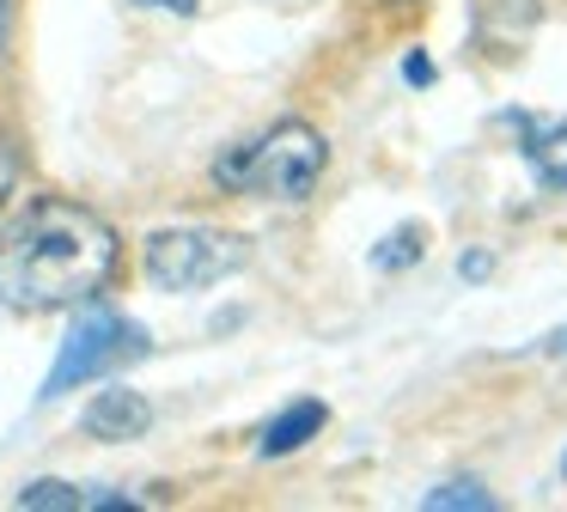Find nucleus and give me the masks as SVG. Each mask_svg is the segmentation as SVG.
I'll return each mask as SVG.
<instances>
[{
  "label": "nucleus",
  "mask_w": 567,
  "mask_h": 512,
  "mask_svg": "<svg viewBox=\"0 0 567 512\" xmlns=\"http://www.w3.org/2000/svg\"><path fill=\"white\" fill-rule=\"evenodd\" d=\"M135 7H165V12H184V19H189V12H196V0H135Z\"/></svg>",
  "instance_id": "obj_14"
},
{
  "label": "nucleus",
  "mask_w": 567,
  "mask_h": 512,
  "mask_svg": "<svg viewBox=\"0 0 567 512\" xmlns=\"http://www.w3.org/2000/svg\"><path fill=\"white\" fill-rule=\"evenodd\" d=\"M13 183H19V153H13V141L0 134V207H7V195H13Z\"/></svg>",
  "instance_id": "obj_11"
},
{
  "label": "nucleus",
  "mask_w": 567,
  "mask_h": 512,
  "mask_svg": "<svg viewBox=\"0 0 567 512\" xmlns=\"http://www.w3.org/2000/svg\"><path fill=\"white\" fill-rule=\"evenodd\" d=\"M141 263H147V280L159 293H202L214 280L238 275L250 263V244L220 226H165L147 238Z\"/></svg>",
  "instance_id": "obj_4"
},
{
  "label": "nucleus",
  "mask_w": 567,
  "mask_h": 512,
  "mask_svg": "<svg viewBox=\"0 0 567 512\" xmlns=\"http://www.w3.org/2000/svg\"><path fill=\"white\" fill-rule=\"evenodd\" d=\"M80 427H86L92 439L123 446V439H141L153 427V402L141 397V390H128V385H111V390H99V397L80 409Z\"/></svg>",
  "instance_id": "obj_5"
},
{
  "label": "nucleus",
  "mask_w": 567,
  "mask_h": 512,
  "mask_svg": "<svg viewBox=\"0 0 567 512\" xmlns=\"http://www.w3.org/2000/svg\"><path fill=\"white\" fill-rule=\"evenodd\" d=\"M141 354H147V329H141L135 317L111 311V305L86 299V311L68 324L62 354H55L50 378H43V402L68 397V390L92 385V378H104V372H116V366L141 360Z\"/></svg>",
  "instance_id": "obj_3"
},
{
  "label": "nucleus",
  "mask_w": 567,
  "mask_h": 512,
  "mask_svg": "<svg viewBox=\"0 0 567 512\" xmlns=\"http://www.w3.org/2000/svg\"><path fill=\"white\" fill-rule=\"evenodd\" d=\"M7 24H13V0H0V49H7Z\"/></svg>",
  "instance_id": "obj_15"
},
{
  "label": "nucleus",
  "mask_w": 567,
  "mask_h": 512,
  "mask_svg": "<svg viewBox=\"0 0 567 512\" xmlns=\"http://www.w3.org/2000/svg\"><path fill=\"white\" fill-rule=\"evenodd\" d=\"M555 348H561V354H567V329H561V336H555Z\"/></svg>",
  "instance_id": "obj_16"
},
{
  "label": "nucleus",
  "mask_w": 567,
  "mask_h": 512,
  "mask_svg": "<svg viewBox=\"0 0 567 512\" xmlns=\"http://www.w3.org/2000/svg\"><path fill=\"white\" fill-rule=\"evenodd\" d=\"M421 250H427V232H421V226H396V232H384V238L372 244V268H379V275H396V268L421 263Z\"/></svg>",
  "instance_id": "obj_10"
},
{
  "label": "nucleus",
  "mask_w": 567,
  "mask_h": 512,
  "mask_svg": "<svg viewBox=\"0 0 567 512\" xmlns=\"http://www.w3.org/2000/svg\"><path fill=\"white\" fill-rule=\"evenodd\" d=\"M25 512H80V506H135L128 494H99V488H74V482H31L19 488Z\"/></svg>",
  "instance_id": "obj_7"
},
{
  "label": "nucleus",
  "mask_w": 567,
  "mask_h": 512,
  "mask_svg": "<svg viewBox=\"0 0 567 512\" xmlns=\"http://www.w3.org/2000/svg\"><path fill=\"white\" fill-rule=\"evenodd\" d=\"M323 158H330L323 134L311 122L287 116L275 129H262L257 141L214 158V183L233 195H262V202H306L323 177Z\"/></svg>",
  "instance_id": "obj_2"
},
{
  "label": "nucleus",
  "mask_w": 567,
  "mask_h": 512,
  "mask_svg": "<svg viewBox=\"0 0 567 512\" xmlns=\"http://www.w3.org/2000/svg\"><path fill=\"white\" fill-rule=\"evenodd\" d=\"M561 470H567V458H561Z\"/></svg>",
  "instance_id": "obj_18"
},
{
  "label": "nucleus",
  "mask_w": 567,
  "mask_h": 512,
  "mask_svg": "<svg viewBox=\"0 0 567 512\" xmlns=\"http://www.w3.org/2000/svg\"><path fill=\"white\" fill-rule=\"evenodd\" d=\"M391 7H415V0H391Z\"/></svg>",
  "instance_id": "obj_17"
},
{
  "label": "nucleus",
  "mask_w": 567,
  "mask_h": 512,
  "mask_svg": "<svg viewBox=\"0 0 567 512\" xmlns=\"http://www.w3.org/2000/svg\"><path fill=\"white\" fill-rule=\"evenodd\" d=\"M525 165H530V177H537L543 190H567V116H561V122H543V129H530Z\"/></svg>",
  "instance_id": "obj_8"
},
{
  "label": "nucleus",
  "mask_w": 567,
  "mask_h": 512,
  "mask_svg": "<svg viewBox=\"0 0 567 512\" xmlns=\"http://www.w3.org/2000/svg\"><path fill=\"white\" fill-rule=\"evenodd\" d=\"M323 421H330V409H323L318 397H299V402H287V409L262 427L257 451H262V458H287V451H299L306 439H318Z\"/></svg>",
  "instance_id": "obj_6"
},
{
  "label": "nucleus",
  "mask_w": 567,
  "mask_h": 512,
  "mask_svg": "<svg viewBox=\"0 0 567 512\" xmlns=\"http://www.w3.org/2000/svg\"><path fill=\"white\" fill-rule=\"evenodd\" d=\"M421 512H494V494L476 475H457V482L427 488V494H421Z\"/></svg>",
  "instance_id": "obj_9"
},
{
  "label": "nucleus",
  "mask_w": 567,
  "mask_h": 512,
  "mask_svg": "<svg viewBox=\"0 0 567 512\" xmlns=\"http://www.w3.org/2000/svg\"><path fill=\"white\" fill-rule=\"evenodd\" d=\"M403 80H409V85H433V61H427V55H409V61H403Z\"/></svg>",
  "instance_id": "obj_13"
},
{
  "label": "nucleus",
  "mask_w": 567,
  "mask_h": 512,
  "mask_svg": "<svg viewBox=\"0 0 567 512\" xmlns=\"http://www.w3.org/2000/svg\"><path fill=\"white\" fill-rule=\"evenodd\" d=\"M116 226L68 195H31L0 226V305L13 311H62L86 305L116 275Z\"/></svg>",
  "instance_id": "obj_1"
},
{
  "label": "nucleus",
  "mask_w": 567,
  "mask_h": 512,
  "mask_svg": "<svg viewBox=\"0 0 567 512\" xmlns=\"http://www.w3.org/2000/svg\"><path fill=\"white\" fill-rule=\"evenodd\" d=\"M488 268H494L488 250H464V256H457V275H464V280H488Z\"/></svg>",
  "instance_id": "obj_12"
}]
</instances>
